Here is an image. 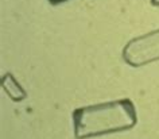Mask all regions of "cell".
<instances>
[{"mask_svg":"<svg viewBox=\"0 0 159 139\" xmlns=\"http://www.w3.org/2000/svg\"><path fill=\"white\" fill-rule=\"evenodd\" d=\"M2 88L14 101H22L27 96L26 90L22 88L11 73H7L2 77Z\"/></svg>","mask_w":159,"mask_h":139,"instance_id":"3957f363","label":"cell"},{"mask_svg":"<svg viewBox=\"0 0 159 139\" xmlns=\"http://www.w3.org/2000/svg\"><path fill=\"white\" fill-rule=\"evenodd\" d=\"M74 137L86 139L127 131L136 124V109L129 99L81 107L73 115Z\"/></svg>","mask_w":159,"mask_h":139,"instance_id":"6da1fadb","label":"cell"},{"mask_svg":"<svg viewBox=\"0 0 159 139\" xmlns=\"http://www.w3.org/2000/svg\"><path fill=\"white\" fill-rule=\"evenodd\" d=\"M49 2H50V4L57 6V4H61V3H65V2H67V0H49Z\"/></svg>","mask_w":159,"mask_h":139,"instance_id":"277c9868","label":"cell"},{"mask_svg":"<svg viewBox=\"0 0 159 139\" xmlns=\"http://www.w3.org/2000/svg\"><path fill=\"white\" fill-rule=\"evenodd\" d=\"M151 4L159 7V0H151Z\"/></svg>","mask_w":159,"mask_h":139,"instance_id":"5b68a950","label":"cell"},{"mask_svg":"<svg viewBox=\"0 0 159 139\" xmlns=\"http://www.w3.org/2000/svg\"><path fill=\"white\" fill-rule=\"evenodd\" d=\"M123 59L134 67H140L159 59V30L132 38L123 49Z\"/></svg>","mask_w":159,"mask_h":139,"instance_id":"7a4b0ae2","label":"cell"}]
</instances>
